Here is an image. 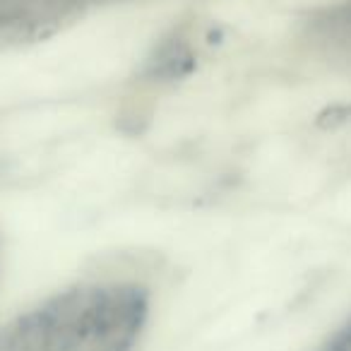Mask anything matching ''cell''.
Segmentation results:
<instances>
[]
</instances>
